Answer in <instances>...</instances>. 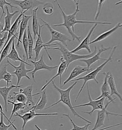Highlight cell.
<instances>
[{"label": "cell", "instance_id": "obj_1", "mask_svg": "<svg viewBox=\"0 0 122 130\" xmlns=\"http://www.w3.org/2000/svg\"><path fill=\"white\" fill-rule=\"evenodd\" d=\"M55 3L57 5V7L60 9L62 15L63 16L64 23L62 24L53 25V27L58 26H64L65 27L69 32V34L71 35L72 38V40L74 41L77 40L79 42H80L81 37L78 36L74 34V25L77 23H97L101 25H111L112 23L107 22H94V21H79L76 20V14L79 12H80L79 6L76 7V10L74 13L71 14L67 15L65 13L64 10L59 4L57 0L55 1Z\"/></svg>", "mask_w": 122, "mask_h": 130}, {"label": "cell", "instance_id": "obj_2", "mask_svg": "<svg viewBox=\"0 0 122 130\" xmlns=\"http://www.w3.org/2000/svg\"><path fill=\"white\" fill-rule=\"evenodd\" d=\"M52 84L53 85V87L59 92V93L60 94V99L58 101H57L56 103H53V104H52L51 105L47 107L46 108H45V110L48 109L50 108L53 107L54 106L58 104V103L62 102V103H65V104H66L69 107V108L71 110V111H72V112L74 115V116H77V117L80 118V119L83 120L84 121H85L86 122H88L89 123H91L92 122L90 121H88L87 120H86V119L84 118V117L80 116V115H79L76 112V111H75V110L74 109L73 107L72 106V103H71V99H70V92H71V90L77 84V82H75L74 83H73L71 86H70L69 87H68L66 90H62L61 88H59L58 87H57V85L55 84V83L53 80L52 82Z\"/></svg>", "mask_w": 122, "mask_h": 130}, {"label": "cell", "instance_id": "obj_3", "mask_svg": "<svg viewBox=\"0 0 122 130\" xmlns=\"http://www.w3.org/2000/svg\"><path fill=\"white\" fill-rule=\"evenodd\" d=\"M55 45H58V47L56 48H47V50H59L62 54V56L64 58L67 63V70L68 68L69 65L73 61H75L78 60L84 59H88L91 58L94 56L97 53V47H95V49L93 53L88 54L84 55H80L72 53L71 51H69L66 46H65L61 42H57L54 43Z\"/></svg>", "mask_w": 122, "mask_h": 130}, {"label": "cell", "instance_id": "obj_4", "mask_svg": "<svg viewBox=\"0 0 122 130\" xmlns=\"http://www.w3.org/2000/svg\"><path fill=\"white\" fill-rule=\"evenodd\" d=\"M117 47V46H114V47L112 48V51L111 52V54H110V55L109 56V58L108 59H107L105 61V62H104L103 63H102L101 65H100L99 66H98L95 70H94V71H92L91 72H90L88 73L87 74H86V75L84 76L81 77L80 78H78L77 79H73L72 80H71L70 82H77L78 80H84V84L83 86H82V87L80 89V91L78 92L77 97H76V99L75 100V102H76L79 96L80 95V93H81V92H82L83 88H84V86H85V85L86 84V83H87L89 80H94L95 82V83L97 84H99V82H98V80H97L96 79V76L97 75V74H98V73L101 72L103 68H104V67L107 64L111 62V61H114L113 59H112V56L113 55V54H114L115 50L116 49Z\"/></svg>", "mask_w": 122, "mask_h": 130}, {"label": "cell", "instance_id": "obj_5", "mask_svg": "<svg viewBox=\"0 0 122 130\" xmlns=\"http://www.w3.org/2000/svg\"><path fill=\"white\" fill-rule=\"evenodd\" d=\"M35 109H33L30 110L25 111L22 112L20 113L16 112L14 115V117H19L22 119L23 121V124L22 127V130H24L25 126L26 125L27 123L32 120L35 117L38 116H56L58 115L59 114L56 112H53V113H36L35 112Z\"/></svg>", "mask_w": 122, "mask_h": 130}, {"label": "cell", "instance_id": "obj_6", "mask_svg": "<svg viewBox=\"0 0 122 130\" xmlns=\"http://www.w3.org/2000/svg\"><path fill=\"white\" fill-rule=\"evenodd\" d=\"M87 88L88 94L89 99V103H85V104H81L79 105L74 106H73V108H76L78 107H84V106H91L92 107V110L91 111H81V112L87 113V114H88L91 116L94 111H95V110H103V109L104 108L105 106L104 104V102L106 98L105 97H103L101 99H100L99 100H93L92 99L90 93V91H89L88 84L87 85Z\"/></svg>", "mask_w": 122, "mask_h": 130}, {"label": "cell", "instance_id": "obj_7", "mask_svg": "<svg viewBox=\"0 0 122 130\" xmlns=\"http://www.w3.org/2000/svg\"><path fill=\"white\" fill-rule=\"evenodd\" d=\"M40 20L43 23H44V24H45V26H46L48 28V29L49 30L51 34V36H52L51 39L49 41L45 43V45L51 44L54 42L58 41V42H61L62 44H63L65 46L67 47V41H69V42L72 41V40L69 38L66 35L63 34L59 31H58L54 30L52 28V27H51V26L49 23L46 22L45 21L42 19V18H40Z\"/></svg>", "mask_w": 122, "mask_h": 130}, {"label": "cell", "instance_id": "obj_8", "mask_svg": "<svg viewBox=\"0 0 122 130\" xmlns=\"http://www.w3.org/2000/svg\"><path fill=\"white\" fill-rule=\"evenodd\" d=\"M11 3L20 7L22 12L25 10L30 11L32 14L34 9L38 7L39 5L44 4V2L38 0H11Z\"/></svg>", "mask_w": 122, "mask_h": 130}, {"label": "cell", "instance_id": "obj_9", "mask_svg": "<svg viewBox=\"0 0 122 130\" xmlns=\"http://www.w3.org/2000/svg\"><path fill=\"white\" fill-rule=\"evenodd\" d=\"M111 103H112V102L111 101H109V102H108L106 103V104L105 105V107L103 109V110H98L96 121L95 125L93 129H92L91 130H97L99 128L104 126V120H105L106 115L107 117L108 121H109V115H113L114 116H122V115L114 113H112V112L107 111V108L108 106V105Z\"/></svg>", "mask_w": 122, "mask_h": 130}, {"label": "cell", "instance_id": "obj_10", "mask_svg": "<svg viewBox=\"0 0 122 130\" xmlns=\"http://www.w3.org/2000/svg\"><path fill=\"white\" fill-rule=\"evenodd\" d=\"M6 62L8 64L11 65L13 68H14V69H15V71L13 72L12 73L15 74V75H16V76L17 77V85H19L20 81L23 77H26L27 79L30 80V78L28 76L27 73L32 72L34 70H33V69L27 70L26 69V67H25V65L26 64V63H25L23 62H20V65L17 66H15L13 64H12L11 62L9 61V60L8 59L7 60V61Z\"/></svg>", "mask_w": 122, "mask_h": 130}, {"label": "cell", "instance_id": "obj_11", "mask_svg": "<svg viewBox=\"0 0 122 130\" xmlns=\"http://www.w3.org/2000/svg\"><path fill=\"white\" fill-rule=\"evenodd\" d=\"M44 26H45V24H43L42 25L40 24L39 23V35H38V38L36 41L35 46L34 48V51L35 52V57L34 59V61H37L38 59V57L39 56L40 53L41 51V50L44 48V49L45 50L46 53L47 54V55L50 61H52V58L50 56V54H49L48 51H47V46L45 45V43L43 42L42 40V37H41V31H42V28Z\"/></svg>", "mask_w": 122, "mask_h": 130}, {"label": "cell", "instance_id": "obj_12", "mask_svg": "<svg viewBox=\"0 0 122 130\" xmlns=\"http://www.w3.org/2000/svg\"><path fill=\"white\" fill-rule=\"evenodd\" d=\"M43 56H44V54H42L40 59L38 61H33L32 60H29L34 65V70L32 72L29 73L32 74L33 79L35 83H36V82L35 80V74L37 71L41 70H46L49 71H52V70L56 69L58 67V66H49L46 64L43 60Z\"/></svg>", "mask_w": 122, "mask_h": 130}, {"label": "cell", "instance_id": "obj_13", "mask_svg": "<svg viewBox=\"0 0 122 130\" xmlns=\"http://www.w3.org/2000/svg\"><path fill=\"white\" fill-rule=\"evenodd\" d=\"M98 25V24H97V23L94 24V25L92 28L90 30V31H89V32H88L86 37L84 39L83 41L81 42V43L78 46L76 47L74 50L71 51L72 53L75 54L77 52L79 51L80 50L86 49L90 54L91 53V51L90 48V43L91 42H90V38H91V36L93 31L95 30L96 27H97V26Z\"/></svg>", "mask_w": 122, "mask_h": 130}, {"label": "cell", "instance_id": "obj_14", "mask_svg": "<svg viewBox=\"0 0 122 130\" xmlns=\"http://www.w3.org/2000/svg\"><path fill=\"white\" fill-rule=\"evenodd\" d=\"M110 72H109L107 73H103V74L105 75V78L104 82L103 83V85L101 88V95L99 96L98 98H97L95 100H99L100 99H101L103 97H105L106 99L109 100V101H111L113 103H115V102H114L115 100L116 99V98H113L112 96L111 95L110 93L109 92V84L108 83V78L109 75L110 74Z\"/></svg>", "mask_w": 122, "mask_h": 130}, {"label": "cell", "instance_id": "obj_15", "mask_svg": "<svg viewBox=\"0 0 122 130\" xmlns=\"http://www.w3.org/2000/svg\"><path fill=\"white\" fill-rule=\"evenodd\" d=\"M61 63L60 65L58 66V72L56 73V74H55L54 76L46 84L42 87L41 91H43L45 89L46 87L50 84V83L52 82L53 81V80L56 78L57 77H60V87L61 88L63 87V86H62V75L63 74V73L65 72L66 73L67 71V62L64 59V58L63 57V56H61Z\"/></svg>", "mask_w": 122, "mask_h": 130}, {"label": "cell", "instance_id": "obj_16", "mask_svg": "<svg viewBox=\"0 0 122 130\" xmlns=\"http://www.w3.org/2000/svg\"><path fill=\"white\" fill-rule=\"evenodd\" d=\"M111 48V47H108V48H106L104 47V46H103V45H102L101 47L99 48L98 49V52L95 54L94 56H93V57L88 59H81L79 61H82V62H84L85 63H86V64L87 65V67L89 69H90V67L93 64H94V63H95V62L98 61L100 60H104L106 61L107 59H103L101 58V54L103 53V52L106 51L107 50H109Z\"/></svg>", "mask_w": 122, "mask_h": 130}, {"label": "cell", "instance_id": "obj_17", "mask_svg": "<svg viewBox=\"0 0 122 130\" xmlns=\"http://www.w3.org/2000/svg\"><path fill=\"white\" fill-rule=\"evenodd\" d=\"M92 70V68L89 69L87 66H82L80 65H77L72 70L68 78L64 82L63 85V87L65 86V84L68 83L69 82H70L71 80H73V79L80 75V74L85 72L89 73L90 71Z\"/></svg>", "mask_w": 122, "mask_h": 130}, {"label": "cell", "instance_id": "obj_18", "mask_svg": "<svg viewBox=\"0 0 122 130\" xmlns=\"http://www.w3.org/2000/svg\"><path fill=\"white\" fill-rule=\"evenodd\" d=\"M33 84H31L27 86L26 87L23 89H20L19 92L23 93L26 96L27 101L25 103V107L29 108L31 105H35L34 101H33V97L40 94V92H38L36 94H33Z\"/></svg>", "mask_w": 122, "mask_h": 130}, {"label": "cell", "instance_id": "obj_19", "mask_svg": "<svg viewBox=\"0 0 122 130\" xmlns=\"http://www.w3.org/2000/svg\"><path fill=\"white\" fill-rule=\"evenodd\" d=\"M32 17H33V15H25V14H24L22 16V19L20 23L18 38L17 40V42L16 45V47L18 49L20 48V43L22 42V39L23 38V35H24V31L26 30L27 27L28 26V22Z\"/></svg>", "mask_w": 122, "mask_h": 130}, {"label": "cell", "instance_id": "obj_20", "mask_svg": "<svg viewBox=\"0 0 122 130\" xmlns=\"http://www.w3.org/2000/svg\"><path fill=\"white\" fill-rule=\"evenodd\" d=\"M27 11H28L27 10H25V11H24L23 12L21 11L20 15L18 16V17L16 18V19L15 20V21L14 22V23L12 24V25H11V29H10V31H8V37L6 43L4 44V45L3 48H2V49L4 48V47L6 45V44H7L8 42H9L10 40L13 36H17V29H18V26H19V25L21 23V22L22 21V20H21V18H22V17L23 16V15L24 14H25V13Z\"/></svg>", "mask_w": 122, "mask_h": 130}, {"label": "cell", "instance_id": "obj_21", "mask_svg": "<svg viewBox=\"0 0 122 130\" xmlns=\"http://www.w3.org/2000/svg\"><path fill=\"white\" fill-rule=\"evenodd\" d=\"M6 9L7 13H6V15L4 17L5 24H4V27L2 23H1L2 25V30L1 31V34H3L4 32L9 31H10L11 27V19L15 14H17L19 12V11H15V12L11 13L10 12H9V8L8 6L6 7Z\"/></svg>", "mask_w": 122, "mask_h": 130}, {"label": "cell", "instance_id": "obj_22", "mask_svg": "<svg viewBox=\"0 0 122 130\" xmlns=\"http://www.w3.org/2000/svg\"><path fill=\"white\" fill-rule=\"evenodd\" d=\"M22 86H23V85H15L12 84L10 86H4L0 87V94L4 99V108L6 112L8 111V97L9 92L13 88H20Z\"/></svg>", "mask_w": 122, "mask_h": 130}, {"label": "cell", "instance_id": "obj_23", "mask_svg": "<svg viewBox=\"0 0 122 130\" xmlns=\"http://www.w3.org/2000/svg\"><path fill=\"white\" fill-rule=\"evenodd\" d=\"M121 27H122V23H119L117 24H116L114 27L112 28V29H110L109 30L106 31L102 33L101 35H99L95 40H94L93 41H91L90 43V44H92L95 43H96V42H101V41H102L103 40H105L107 37L110 36L111 35H112L114 32V31H116L118 29L120 28H121Z\"/></svg>", "mask_w": 122, "mask_h": 130}, {"label": "cell", "instance_id": "obj_24", "mask_svg": "<svg viewBox=\"0 0 122 130\" xmlns=\"http://www.w3.org/2000/svg\"><path fill=\"white\" fill-rule=\"evenodd\" d=\"M63 116H66L70 120V121H71V123H72V126H73V128L72 129H71V130H88V127L90 125H93V123H88L87 124H85L84 126H82V127H80V126H78L76 124L73 122V121H72V119H71V118L70 117L69 115L68 114H63ZM122 125V123H118L117 124H115L114 125H112V126H109V127H105V128H103L102 129H100L99 130H106L107 129H110L112 128H113L114 127H116V126H119V125Z\"/></svg>", "mask_w": 122, "mask_h": 130}, {"label": "cell", "instance_id": "obj_25", "mask_svg": "<svg viewBox=\"0 0 122 130\" xmlns=\"http://www.w3.org/2000/svg\"><path fill=\"white\" fill-rule=\"evenodd\" d=\"M15 40L13 41L12 44V47H11V49L10 53L7 56V59H10L12 61L16 62V61H20V62H23L25 63H26L27 65H29V66H32L31 64L27 63L26 61L23 60L19 56V54L18 53L16 47L15 46Z\"/></svg>", "mask_w": 122, "mask_h": 130}, {"label": "cell", "instance_id": "obj_26", "mask_svg": "<svg viewBox=\"0 0 122 130\" xmlns=\"http://www.w3.org/2000/svg\"><path fill=\"white\" fill-rule=\"evenodd\" d=\"M108 83L109 86V88L111 91V95L112 96L113 95H116L119 98V100L122 103V96L121 94L118 92L116 88V86L115 83L114 77L113 76L112 73H110L108 78Z\"/></svg>", "mask_w": 122, "mask_h": 130}, {"label": "cell", "instance_id": "obj_27", "mask_svg": "<svg viewBox=\"0 0 122 130\" xmlns=\"http://www.w3.org/2000/svg\"><path fill=\"white\" fill-rule=\"evenodd\" d=\"M7 64H5L1 68L0 70V80H5L6 82L7 86L11 83L13 76L7 71Z\"/></svg>", "mask_w": 122, "mask_h": 130}, {"label": "cell", "instance_id": "obj_28", "mask_svg": "<svg viewBox=\"0 0 122 130\" xmlns=\"http://www.w3.org/2000/svg\"><path fill=\"white\" fill-rule=\"evenodd\" d=\"M39 7L35 8L32 12L33 15V22H32V28L33 34L34 35V40L36 39V37L39 35V22L37 18V12L38 11Z\"/></svg>", "mask_w": 122, "mask_h": 130}, {"label": "cell", "instance_id": "obj_29", "mask_svg": "<svg viewBox=\"0 0 122 130\" xmlns=\"http://www.w3.org/2000/svg\"><path fill=\"white\" fill-rule=\"evenodd\" d=\"M47 97L46 93V90H44L42 92V95L38 100L37 103L33 106L35 108V110H42L47 103Z\"/></svg>", "mask_w": 122, "mask_h": 130}, {"label": "cell", "instance_id": "obj_30", "mask_svg": "<svg viewBox=\"0 0 122 130\" xmlns=\"http://www.w3.org/2000/svg\"><path fill=\"white\" fill-rule=\"evenodd\" d=\"M18 37H17V36H13L11 38L10 41H9V42H8L7 44H6V45L4 47L2 50H1V60H0V63H2V62L4 60V59L5 58L7 57L8 55L9 54V52L11 46L12 45L13 41L15 40V39H16L17 40H18Z\"/></svg>", "mask_w": 122, "mask_h": 130}, {"label": "cell", "instance_id": "obj_31", "mask_svg": "<svg viewBox=\"0 0 122 130\" xmlns=\"http://www.w3.org/2000/svg\"><path fill=\"white\" fill-rule=\"evenodd\" d=\"M13 94L14 95L13 96H10L9 97V98L12 100V102L25 104L26 103L27 101L26 96L23 93L19 92H13Z\"/></svg>", "mask_w": 122, "mask_h": 130}, {"label": "cell", "instance_id": "obj_32", "mask_svg": "<svg viewBox=\"0 0 122 130\" xmlns=\"http://www.w3.org/2000/svg\"><path fill=\"white\" fill-rule=\"evenodd\" d=\"M27 35H28V43H29V58L30 60L33 57V51L34 50V38L33 37L32 35L30 32V27L28 26L27 27Z\"/></svg>", "mask_w": 122, "mask_h": 130}, {"label": "cell", "instance_id": "obj_33", "mask_svg": "<svg viewBox=\"0 0 122 130\" xmlns=\"http://www.w3.org/2000/svg\"><path fill=\"white\" fill-rule=\"evenodd\" d=\"M8 102L9 103H11V104L13 105V109L11 111V116L10 117V120H11V118L13 117V116H14V115H15L16 112H17V111L22 110L24 109L25 108V103H15L11 101L8 100Z\"/></svg>", "mask_w": 122, "mask_h": 130}, {"label": "cell", "instance_id": "obj_34", "mask_svg": "<svg viewBox=\"0 0 122 130\" xmlns=\"http://www.w3.org/2000/svg\"><path fill=\"white\" fill-rule=\"evenodd\" d=\"M22 43H23V46L24 48V52L26 55V59L27 61H28L29 58V54H28V51H29V43H28V35H27L26 30L24 31V35H23V38H22Z\"/></svg>", "mask_w": 122, "mask_h": 130}, {"label": "cell", "instance_id": "obj_35", "mask_svg": "<svg viewBox=\"0 0 122 130\" xmlns=\"http://www.w3.org/2000/svg\"><path fill=\"white\" fill-rule=\"evenodd\" d=\"M4 115L2 113V112L1 111V122H0V130H8L9 129V128L10 127H11V126H12L13 127V128L15 130H17V128L16 127V126L14 125L13 123L14 122L10 123L9 125H6L5 124V123L4 122Z\"/></svg>", "mask_w": 122, "mask_h": 130}, {"label": "cell", "instance_id": "obj_36", "mask_svg": "<svg viewBox=\"0 0 122 130\" xmlns=\"http://www.w3.org/2000/svg\"><path fill=\"white\" fill-rule=\"evenodd\" d=\"M5 5H9L10 7H11L12 12H13V8H18L17 6H15L13 5H12L11 2H10V3L7 2H6V0H0V7L2 9V12H2V14L1 17V20H2V18H3V17L4 14H6V12H5L4 10V6Z\"/></svg>", "mask_w": 122, "mask_h": 130}, {"label": "cell", "instance_id": "obj_37", "mask_svg": "<svg viewBox=\"0 0 122 130\" xmlns=\"http://www.w3.org/2000/svg\"><path fill=\"white\" fill-rule=\"evenodd\" d=\"M43 11L46 14L49 15H52L53 12V5L49 3H46L43 7Z\"/></svg>", "mask_w": 122, "mask_h": 130}, {"label": "cell", "instance_id": "obj_38", "mask_svg": "<svg viewBox=\"0 0 122 130\" xmlns=\"http://www.w3.org/2000/svg\"><path fill=\"white\" fill-rule=\"evenodd\" d=\"M107 0H98L97 8L96 12V13H95V20H97L98 19L99 15L100 14V12H101L102 7L103 4L105 3V2Z\"/></svg>", "mask_w": 122, "mask_h": 130}, {"label": "cell", "instance_id": "obj_39", "mask_svg": "<svg viewBox=\"0 0 122 130\" xmlns=\"http://www.w3.org/2000/svg\"><path fill=\"white\" fill-rule=\"evenodd\" d=\"M1 36L3 35V37L1 38L0 40V48L1 50L3 48L4 44L6 43L8 37V31L4 32L3 34H1Z\"/></svg>", "mask_w": 122, "mask_h": 130}, {"label": "cell", "instance_id": "obj_40", "mask_svg": "<svg viewBox=\"0 0 122 130\" xmlns=\"http://www.w3.org/2000/svg\"><path fill=\"white\" fill-rule=\"evenodd\" d=\"M121 4H122V0L120 1V2H118L117 3H116V4H115V6H117L118 5Z\"/></svg>", "mask_w": 122, "mask_h": 130}, {"label": "cell", "instance_id": "obj_41", "mask_svg": "<svg viewBox=\"0 0 122 130\" xmlns=\"http://www.w3.org/2000/svg\"><path fill=\"white\" fill-rule=\"evenodd\" d=\"M72 1L74 3V4H75L76 7H77V6H79V5H77V2H76V0H72Z\"/></svg>", "mask_w": 122, "mask_h": 130}, {"label": "cell", "instance_id": "obj_42", "mask_svg": "<svg viewBox=\"0 0 122 130\" xmlns=\"http://www.w3.org/2000/svg\"><path fill=\"white\" fill-rule=\"evenodd\" d=\"M35 127L36 128V129H37V130H42L41 129H40V128H39V127H38V126H37V125H36V124H35Z\"/></svg>", "mask_w": 122, "mask_h": 130}, {"label": "cell", "instance_id": "obj_43", "mask_svg": "<svg viewBox=\"0 0 122 130\" xmlns=\"http://www.w3.org/2000/svg\"><path fill=\"white\" fill-rule=\"evenodd\" d=\"M76 1L77 2V5H79V0H76Z\"/></svg>", "mask_w": 122, "mask_h": 130}, {"label": "cell", "instance_id": "obj_44", "mask_svg": "<svg viewBox=\"0 0 122 130\" xmlns=\"http://www.w3.org/2000/svg\"></svg>", "mask_w": 122, "mask_h": 130}]
</instances>
